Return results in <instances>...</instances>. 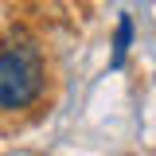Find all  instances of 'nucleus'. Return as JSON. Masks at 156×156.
Listing matches in <instances>:
<instances>
[{"mask_svg": "<svg viewBox=\"0 0 156 156\" xmlns=\"http://www.w3.org/2000/svg\"><path fill=\"white\" fill-rule=\"evenodd\" d=\"M43 86H47V66H43L35 39L23 31H12L0 43V109L20 113V109L35 105Z\"/></svg>", "mask_w": 156, "mask_h": 156, "instance_id": "f257e3e1", "label": "nucleus"}, {"mask_svg": "<svg viewBox=\"0 0 156 156\" xmlns=\"http://www.w3.org/2000/svg\"><path fill=\"white\" fill-rule=\"evenodd\" d=\"M129 43H133V20H129V16H121V20H117V35H113V70L125 62Z\"/></svg>", "mask_w": 156, "mask_h": 156, "instance_id": "f03ea898", "label": "nucleus"}]
</instances>
